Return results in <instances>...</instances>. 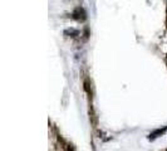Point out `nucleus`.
<instances>
[{
    "label": "nucleus",
    "mask_w": 167,
    "mask_h": 151,
    "mask_svg": "<svg viewBox=\"0 0 167 151\" xmlns=\"http://www.w3.org/2000/svg\"><path fill=\"white\" fill-rule=\"evenodd\" d=\"M72 16L74 18L75 20H78V22H83V20H86V12L83 8H75L74 12L72 13Z\"/></svg>",
    "instance_id": "obj_1"
},
{
    "label": "nucleus",
    "mask_w": 167,
    "mask_h": 151,
    "mask_svg": "<svg viewBox=\"0 0 167 151\" xmlns=\"http://www.w3.org/2000/svg\"><path fill=\"white\" fill-rule=\"evenodd\" d=\"M83 87H84V91L87 92V93L92 95V91H90V81H89V78H86V80L83 81Z\"/></svg>",
    "instance_id": "obj_2"
},
{
    "label": "nucleus",
    "mask_w": 167,
    "mask_h": 151,
    "mask_svg": "<svg viewBox=\"0 0 167 151\" xmlns=\"http://www.w3.org/2000/svg\"><path fill=\"white\" fill-rule=\"evenodd\" d=\"M89 113H90V118H92V123H93V125L96 126V125H97V116H96L94 111H93V108H90Z\"/></svg>",
    "instance_id": "obj_3"
}]
</instances>
